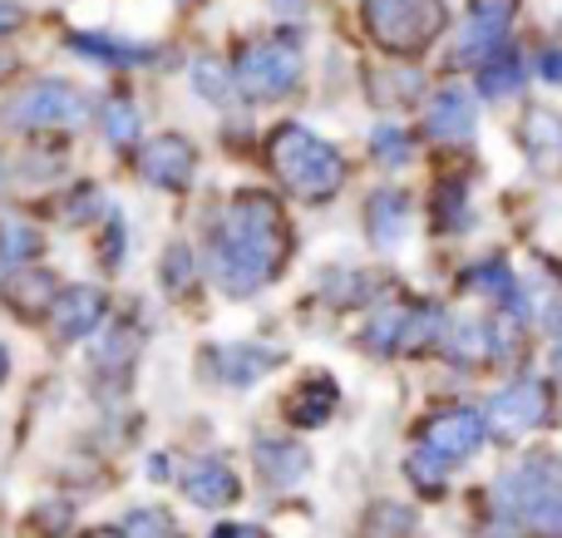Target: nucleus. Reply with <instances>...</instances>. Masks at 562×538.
Instances as JSON below:
<instances>
[{"instance_id": "nucleus-45", "label": "nucleus", "mask_w": 562, "mask_h": 538, "mask_svg": "<svg viewBox=\"0 0 562 538\" xmlns=\"http://www.w3.org/2000/svg\"><path fill=\"white\" fill-rule=\"evenodd\" d=\"M558 376H562V351H558Z\"/></svg>"}, {"instance_id": "nucleus-5", "label": "nucleus", "mask_w": 562, "mask_h": 538, "mask_svg": "<svg viewBox=\"0 0 562 538\" xmlns=\"http://www.w3.org/2000/svg\"><path fill=\"white\" fill-rule=\"evenodd\" d=\"M306 75V49L296 40H257V45L243 49V59L233 65V85L237 94L247 99H281L301 85Z\"/></svg>"}, {"instance_id": "nucleus-25", "label": "nucleus", "mask_w": 562, "mask_h": 538, "mask_svg": "<svg viewBox=\"0 0 562 538\" xmlns=\"http://www.w3.org/2000/svg\"><path fill=\"white\" fill-rule=\"evenodd\" d=\"M40 247H45V237H40L30 223H15V217H10V223H0V262H5V267L35 262Z\"/></svg>"}, {"instance_id": "nucleus-12", "label": "nucleus", "mask_w": 562, "mask_h": 538, "mask_svg": "<svg viewBox=\"0 0 562 538\" xmlns=\"http://www.w3.org/2000/svg\"><path fill=\"white\" fill-rule=\"evenodd\" d=\"M178 490H183V500L193 504V509H233L237 494H243V480L233 474V464L227 460H193L183 470V480H178Z\"/></svg>"}, {"instance_id": "nucleus-8", "label": "nucleus", "mask_w": 562, "mask_h": 538, "mask_svg": "<svg viewBox=\"0 0 562 538\" xmlns=\"http://www.w3.org/2000/svg\"><path fill=\"white\" fill-rule=\"evenodd\" d=\"M484 415L474 411V405H449V411L429 415L425 430H419V450L435 455L439 464H449L454 470L459 460H469V455L484 445Z\"/></svg>"}, {"instance_id": "nucleus-40", "label": "nucleus", "mask_w": 562, "mask_h": 538, "mask_svg": "<svg viewBox=\"0 0 562 538\" xmlns=\"http://www.w3.org/2000/svg\"><path fill=\"white\" fill-rule=\"evenodd\" d=\"M543 326H548V332H553V336H562V292H558L553 302L543 306Z\"/></svg>"}, {"instance_id": "nucleus-19", "label": "nucleus", "mask_w": 562, "mask_h": 538, "mask_svg": "<svg viewBox=\"0 0 562 538\" xmlns=\"http://www.w3.org/2000/svg\"><path fill=\"white\" fill-rule=\"evenodd\" d=\"M69 49L79 59H94V65H148L154 49L148 45H128V40H109V35H69Z\"/></svg>"}, {"instance_id": "nucleus-43", "label": "nucleus", "mask_w": 562, "mask_h": 538, "mask_svg": "<svg viewBox=\"0 0 562 538\" xmlns=\"http://www.w3.org/2000/svg\"><path fill=\"white\" fill-rule=\"evenodd\" d=\"M89 538H124V534H119V529H94Z\"/></svg>"}, {"instance_id": "nucleus-33", "label": "nucleus", "mask_w": 562, "mask_h": 538, "mask_svg": "<svg viewBox=\"0 0 562 538\" xmlns=\"http://www.w3.org/2000/svg\"><path fill=\"white\" fill-rule=\"evenodd\" d=\"M124 538H178V529L168 524V514H154V509H134L124 524H119Z\"/></svg>"}, {"instance_id": "nucleus-3", "label": "nucleus", "mask_w": 562, "mask_h": 538, "mask_svg": "<svg viewBox=\"0 0 562 538\" xmlns=\"http://www.w3.org/2000/svg\"><path fill=\"white\" fill-rule=\"evenodd\" d=\"M494 504L504 519L533 524V529L562 538V460H553V455H524L514 470L498 474Z\"/></svg>"}, {"instance_id": "nucleus-17", "label": "nucleus", "mask_w": 562, "mask_h": 538, "mask_svg": "<svg viewBox=\"0 0 562 538\" xmlns=\"http://www.w3.org/2000/svg\"><path fill=\"white\" fill-rule=\"evenodd\" d=\"M464 287L469 292H484V296H498V302L508 306V312H518V322L528 316V302H524V287H518V277L508 272V262H479L464 272Z\"/></svg>"}, {"instance_id": "nucleus-31", "label": "nucleus", "mask_w": 562, "mask_h": 538, "mask_svg": "<svg viewBox=\"0 0 562 538\" xmlns=\"http://www.w3.org/2000/svg\"><path fill=\"white\" fill-rule=\"evenodd\" d=\"M464 198H469L464 178H445V183L435 188V217H439V223H445V227H464L469 223Z\"/></svg>"}, {"instance_id": "nucleus-42", "label": "nucleus", "mask_w": 562, "mask_h": 538, "mask_svg": "<svg viewBox=\"0 0 562 538\" xmlns=\"http://www.w3.org/2000/svg\"><path fill=\"white\" fill-rule=\"evenodd\" d=\"M5 376H10V351L0 346V385H5Z\"/></svg>"}, {"instance_id": "nucleus-2", "label": "nucleus", "mask_w": 562, "mask_h": 538, "mask_svg": "<svg viewBox=\"0 0 562 538\" xmlns=\"http://www.w3.org/2000/svg\"><path fill=\"white\" fill-rule=\"evenodd\" d=\"M267 154H272L277 178L306 203H326L340 193L346 183V158L336 144H326L321 134H311L306 124H281L267 138Z\"/></svg>"}, {"instance_id": "nucleus-39", "label": "nucleus", "mask_w": 562, "mask_h": 538, "mask_svg": "<svg viewBox=\"0 0 562 538\" xmlns=\"http://www.w3.org/2000/svg\"><path fill=\"white\" fill-rule=\"evenodd\" d=\"M20 20H25V15H20L15 0H0V35H10V30H15Z\"/></svg>"}, {"instance_id": "nucleus-16", "label": "nucleus", "mask_w": 562, "mask_h": 538, "mask_svg": "<svg viewBox=\"0 0 562 538\" xmlns=\"http://www.w3.org/2000/svg\"><path fill=\"white\" fill-rule=\"evenodd\" d=\"M366 233H370V243H375L380 253L405 247V237H409V198L395 193V188H380V193L366 203Z\"/></svg>"}, {"instance_id": "nucleus-38", "label": "nucleus", "mask_w": 562, "mask_h": 538, "mask_svg": "<svg viewBox=\"0 0 562 538\" xmlns=\"http://www.w3.org/2000/svg\"><path fill=\"white\" fill-rule=\"evenodd\" d=\"M213 538H267L257 524H217Z\"/></svg>"}, {"instance_id": "nucleus-44", "label": "nucleus", "mask_w": 562, "mask_h": 538, "mask_svg": "<svg viewBox=\"0 0 562 538\" xmlns=\"http://www.w3.org/2000/svg\"><path fill=\"white\" fill-rule=\"evenodd\" d=\"M0 183H5V164H0Z\"/></svg>"}, {"instance_id": "nucleus-34", "label": "nucleus", "mask_w": 562, "mask_h": 538, "mask_svg": "<svg viewBox=\"0 0 562 538\" xmlns=\"http://www.w3.org/2000/svg\"><path fill=\"white\" fill-rule=\"evenodd\" d=\"M158 277L168 282V292H183L188 282H193V253H188L183 243L178 247H168L164 253V262H158Z\"/></svg>"}, {"instance_id": "nucleus-1", "label": "nucleus", "mask_w": 562, "mask_h": 538, "mask_svg": "<svg viewBox=\"0 0 562 538\" xmlns=\"http://www.w3.org/2000/svg\"><path fill=\"white\" fill-rule=\"evenodd\" d=\"M291 257V227L272 193H237L213 227V277L227 296H257Z\"/></svg>"}, {"instance_id": "nucleus-4", "label": "nucleus", "mask_w": 562, "mask_h": 538, "mask_svg": "<svg viewBox=\"0 0 562 538\" xmlns=\"http://www.w3.org/2000/svg\"><path fill=\"white\" fill-rule=\"evenodd\" d=\"M449 25L445 0H366V30L390 55H425Z\"/></svg>"}, {"instance_id": "nucleus-21", "label": "nucleus", "mask_w": 562, "mask_h": 538, "mask_svg": "<svg viewBox=\"0 0 562 538\" xmlns=\"http://www.w3.org/2000/svg\"><path fill=\"white\" fill-rule=\"evenodd\" d=\"M445 351H449V361H459V366L488 361V356H494V326L488 322H454L445 332Z\"/></svg>"}, {"instance_id": "nucleus-23", "label": "nucleus", "mask_w": 562, "mask_h": 538, "mask_svg": "<svg viewBox=\"0 0 562 538\" xmlns=\"http://www.w3.org/2000/svg\"><path fill=\"white\" fill-rule=\"evenodd\" d=\"M419 94H425V75L419 69H380V75H370V99L385 109L409 104Z\"/></svg>"}, {"instance_id": "nucleus-29", "label": "nucleus", "mask_w": 562, "mask_h": 538, "mask_svg": "<svg viewBox=\"0 0 562 538\" xmlns=\"http://www.w3.org/2000/svg\"><path fill=\"white\" fill-rule=\"evenodd\" d=\"M193 89L207 99V104H233V94H237L233 69H223L213 55H207V59H193Z\"/></svg>"}, {"instance_id": "nucleus-7", "label": "nucleus", "mask_w": 562, "mask_h": 538, "mask_svg": "<svg viewBox=\"0 0 562 538\" xmlns=\"http://www.w3.org/2000/svg\"><path fill=\"white\" fill-rule=\"evenodd\" d=\"M548 415H553V391H548V381L524 376V381H508L504 391L488 401L484 430L498 435V440H524V435L538 430Z\"/></svg>"}, {"instance_id": "nucleus-28", "label": "nucleus", "mask_w": 562, "mask_h": 538, "mask_svg": "<svg viewBox=\"0 0 562 538\" xmlns=\"http://www.w3.org/2000/svg\"><path fill=\"white\" fill-rule=\"evenodd\" d=\"M409 529H415V514L400 509V504H390V500L370 504V514L360 519V534L366 538H405Z\"/></svg>"}, {"instance_id": "nucleus-11", "label": "nucleus", "mask_w": 562, "mask_h": 538, "mask_svg": "<svg viewBox=\"0 0 562 538\" xmlns=\"http://www.w3.org/2000/svg\"><path fill=\"white\" fill-rule=\"evenodd\" d=\"M104 312H109V296L99 287H59L55 302H49V326H55L59 341H85L104 326Z\"/></svg>"}, {"instance_id": "nucleus-6", "label": "nucleus", "mask_w": 562, "mask_h": 538, "mask_svg": "<svg viewBox=\"0 0 562 538\" xmlns=\"http://www.w3.org/2000/svg\"><path fill=\"white\" fill-rule=\"evenodd\" d=\"M0 119L20 134H30V128H79L89 119V99L69 79H35L0 109Z\"/></svg>"}, {"instance_id": "nucleus-14", "label": "nucleus", "mask_w": 562, "mask_h": 538, "mask_svg": "<svg viewBox=\"0 0 562 538\" xmlns=\"http://www.w3.org/2000/svg\"><path fill=\"white\" fill-rule=\"evenodd\" d=\"M252 460H257V474H262L272 490H296L311 474V455H306V445H296V440H272V435H262V440L252 445Z\"/></svg>"}, {"instance_id": "nucleus-22", "label": "nucleus", "mask_w": 562, "mask_h": 538, "mask_svg": "<svg viewBox=\"0 0 562 538\" xmlns=\"http://www.w3.org/2000/svg\"><path fill=\"white\" fill-rule=\"evenodd\" d=\"M518 85H524V59H518L514 45H504L494 59L479 65V94L484 99H508Z\"/></svg>"}, {"instance_id": "nucleus-36", "label": "nucleus", "mask_w": 562, "mask_h": 538, "mask_svg": "<svg viewBox=\"0 0 562 538\" xmlns=\"http://www.w3.org/2000/svg\"><path fill=\"white\" fill-rule=\"evenodd\" d=\"M340 282H346V287H326V296H330L336 306H356L360 296H370V277H366V272H346Z\"/></svg>"}, {"instance_id": "nucleus-20", "label": "nucleus", "mask_w": 562, "mask_h": 538, "mask_svg": "<svg viewBox=\"0 0 562 538\" xmlns=\"http://www.w3.org/2000/svg\"><path fill=\"white\" fill-rule=\"evenodd\" d=\"M524 148L538 168H558L562 164V119L548 109H533L524 124Z\"/></svg>"}, {"instance_id": "nucleus-18", "label": "nucleus", "mask_w": 562, "mask_h": 538, "mask_svg": "<svg viewBox=\"0 0 562 538\" xmlns=\"http://www.w3.org/2000/svg\"><path fill=\"white\" fill-rule=\"evenodd\" d=\"M330 411H336V385H330L326 376H311V381L291 395L286 421L301 425V430H321V425L330 421Z\"/></svg>"}, {"instance_id": "nucleus-46", "label": "nucleus", "mask_w": 562, "mask_h": 538, "mask_svg": "<svg viewBox=\"0 0 562 538\" xmlns=\"http://www.w3.org/2000/svg\"><path fill=\"white\" fill-rule=\"evenodd\" d=\"M183 5H188V0H183Z\"/></svg>"}, {"instance_id": "nucleus-30", "label": "nucleus", "mask_w": 562, "mask_h": 538, "mask_svg": "<svg viewBox=\"0 0 562 538\" xmlns=\"http://www.w3.org/2000/svg\"><path fill=\"white\" fill-rule=\"evenodd\" d=\"M104 138L114 148H134L138 144V109H134V99L114 94L104 104Z\"/></svg>"}, {"instance_id": "nucleus-41", "label": "nucleus", "mask_w": 562, "mask_h": 538, "mask_svg": "<svg viewBox=\"0 0 562 538\" xmlns=\"http://www.w3.org/2000/svg\"><path fill=\"white\" fill-rule=\"evenodd\" d=\"M301 5H306V0H272V10H286V15H296Z\"/></svg>"}, {"instance_id": "nucleus-32", "label": "nucleus", "mask_w": 562, "mask_h": 538, "mask_svg": "<svg viewBox=\"0 0 562 538\" xmlns=\"http://www.w3.org/2000/svg\"><path fill=\"white\" fill-rule=\"evenodd\" d=\"M405 474L415 480V490H425V494H439L445 490V474H449V464H439L435 455H425V450H415L405 460Z\"/></svg>"}, {"instance_id": "nucleus-26", "label": "nucleus", "mask_w": 562, "mask_h": 538, "mask_svg": "<svg viewBox=\"0 0 562 538\" xmlns=\"http://www.w3.org/2000/svg\"><path fill=\"white\" fill-rule=\"evenodd\" d=\"M405 312L409 306H385V312H375L366 322V332H360V341H366L375 356H395L400 351V332H405Z\"/></svg>"}, {"instance_id": "nucleus-15", "label": "nucleus", "mask_w": 562, "mask_h": 538, "mask_svg": "<svg viewBox=\"0 0 562 538\" xmlns=\"http://www.w3.org/2000/svg\"><path fill=\"white\" fill-rule=\"evenodd\" d=\"M207 366H213L217 376H223L227 385H257L262 376H272L281 366V351H272V346H213L207 351Z\"/></svg>"}, {"instance_id": "nucleus-24", "label": "nucleus", "mask_w": 562, "mask_h": 538, "mask_svg": "<svg viewBox=\"0 0 562 538\" xmlns=\"http://www.w3.org/2000/svg\"><path fill=\"white\" fill-rule=\"evenodd\" d=\"M445 312L439 306H409L405 332H400V351H425L429 341H445Z\"/></svg>"}, {"instance_id": "nucleus-27", "label": "nucleus", "mask_w": 562, "mask_h": 538, "mask_svg": "<svg viewBox=\"0 0 562 538\" xmlns=\"http://www.w3.org/2000/svg\"><path fill=\"white\" fill-rule=\"evenodd\" d=\"M370 154H375L380 168H405L415 158V138H409L405 124H380L370 134Z\"/></svg>"}, {"instance_id": "nucleus-35", "label": "nucleus", "mask_w": 562, "mask_h": 538, "mask_svg": "<svg viewBox=\"0 0 562 538\" xmlns=\"http://www.w3.org/2000/svg\"><path fill=\"white\" fill-rule=\"evenodd\" d=\"M89 217H99V188L94 183L75 188V193L65 198V223H89Z\"/></svg>"}, {"instance_id": "nucleus-9", "label": "nucleus", "mask_w": 562, "mask_h": 538, "mask_svg": "<svg viewBox=\"0 0 562 538\" xmlns=\"http://www.w3.org/2000/svg\"><path fill=\"white\" fill-rule=\"evenodd\" d=\"M518 15V0H469V20L454 40L459 65H484L508 45V25Z\"/></svg>"}, {"instance_id": "nucleus-13", "label": "nucleus", "mask_w": 562, "mask_h": 538, "mask_svg": "<svg viewBox=\"0 0 562 538\" xmlns=\"http://www.w3.org/2000/svg\"><path fill=\"white\" fill-rule=\"evenodd\" d=\"M479 124V109H474V94L459 85L439 89L435 99H429V114H425V128L435 144H464L469 134H474Z\"/></svg>"}, {"instance_id": "nucleus-10", "label": "nucleus", "mask_w": 562, "mask_h": 538, "mask_svg": "<svg viewBox=\"0 0 562 538\" xmlns=\"http://www.w3.org/2000/svg\"><path fill=\"white\" fill-rule=\"evenodd\" d=\"M193 168H198V148L188 144L183 134H158V138H148L144 154H138L144 183L164 188V193H183V188L193 183Z\"/></svg>"}, {"instance_id": "nucleus-37", "label": "nucleus", "mask_w": 562, "mask_h": 538, "mask_svg": "<svg viewBox=\"0 0 562 538\" xmlns=\"http://www.w3.org/2000/svg\"><path fill=\"white\" fill-rule=\"evenodd\" d=\"M538 75H543L548 85H562V45H558V49H548V55L538 59Z\"/></svg>"}]
</instances>
